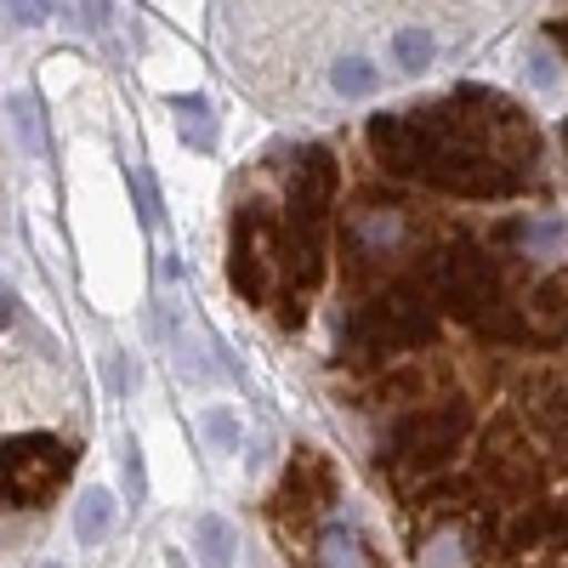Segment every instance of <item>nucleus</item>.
<instances>
[{
    "instance_id": "3",
    "label": "nucleus",
    "mask_w": 568,
    "mask_h": 568,
    "mask_svg": "<svg viewBox=\"0 0 568 568\" xmlns=\"http://www.w3.org/2000/svg\"><path fill=\"white\" fill-rule=\"evenodd\" d=\"M80 460V444L23 433L0 444V506H45Z\"/></svg>"
},
{
    "instance_id": "16",
    "label": "nucleus",
    "mask_w": 568,
    "mask_h": 568,
    "mask_svg": "<svg viewBox=\"0 0 568 568\" xmlns=\"http://www.w3.org/2000/svg\"><path fill=\"white\" fill-rule=\"evenodd\" d=\"M109 375H114V393H125V387H131V364H125V358H114V369H109Z\"/></svg>"
},
{
    "instance_id": "6",
    "label": "nucleus",
    "mask_w": 568,
    "mask_h": 568,
    "mask_svg": "<svg viewBox=\"0 0 568 568\" xmlns=\"http://www.w3.org/2000/svg\"><path fill=\"white\" fill-rule=\"evenodd\" d=\"M194 551H200L205 568H233V557H240V540H233L227 517H200V524H194Z\"/></svg>"
},
{
    "instance_id": "7",
    "label": "nucleus",
    "mask_w": 568,
    "mask_h": 568,
    "mask_svg": "<svg viewBox=\"0 0 568 568\" xmlns=\"http://www.w3.org/2000/svg\"><path fill=\"white\" fill-rule=\"evenodd\" d=\"M109 529H114V495H109V489H80L74 535H80L85 546H98V540H109Z\"/></svg>"
},
{
    "instance_id": "11",
    "label": "nucleus",
    "mask_w": 568,
    "mask_h": 568,
    "mask_svg": "<svg viewBox=\"0 0 568 568\" xmlns=\"http://www.w3.org/2000/svg\"><path fill=\"white\" fill-rule=\"evenodd\" d=\"M200 426H205V438H211V449H222V455H227V449H240V438H245V426H240V415H233L227 404L205 409V420H200Z\"/></svg>"
},
{
    "instance_id": "17",
    "label": "nucleus",
    "mask_w": 568,
    "mask_h": 568,
    "mask_svg": "<svg viewBox=\"0 0 568 568\" xmlns=\"http://www.w3.org/2000/svg\"><path fill=\"white\" fill-rule=\"evenodd\" d=\"M562 142H568V120H562Z\"/></svg>"
},
{
    "instance_id": "13",
    "label": "nucleus",
    "mask_w": 568,
    "mask_h": 568,
    "mask_svg": "<svg viewBox=\"0 0 568 568\" xmlns=\"http://www.w3.org/2000/svg\"><path fill=\"white\" fill-rule=\"evenodd\" d=\"M529 74H535V85H557V63H551V52H535V58H529Z\"/></svg>"
},
{
    "instance_id": "10",
    "label": "nucleus",
    "mask_w": 568,
    "mask_h": 568,
    "mask_svg": "<svg viewBox=\"0 0 568 568\" xmlns=\"http://www.w3.org/2000/svg\"><path fill=\"white\" fill-rule=\"evenodd\" d=\"M7 109H12L18 142H23V149H40V142H45V131H40V103H34V91H12V98H7Z\"/></svg>"
},
{
    "instance_id": "1",
    "label": "nucleus",
    "mask_w": 568,
    "mask_h": 568,
    "mask_svg": "<svg viewBox=\"0 0 568 568\" xmlns=\"http://www.w3.org/2000/svg\"><path fill=\"white\" fill-rule=\"evenodd\" d=\"M329 205H336V160L329 149L307 142L296 149V171L284 187V211H278V240H284V284H278V324L296 329L307 296L324 278V240H329Z\"/></svg>"
},
{
    "instance_id": "2",
    "label": "nucleus",
    "mask_w": 568,
    "mask_h": 568,
    "mask_svg": "<svg viewBox=\"0 0 568 568\" xmlns=\"http://www.w3.org/2000/svg\"><path fill=\"white\" fill-rule=\"evenodd\" d=\"M227 278L251 307H273L284 284V240H278V211L267 205H240L227 233Z\"/></svg>"
},
{
    "instance_id": "12",
    "label": "nucleus",
    "mask_w": 568,
    "mask_h": 568,
    "mask_svg": "<svg viewBox=\"0 0 568 568\" xmlns=\"http://www.w3.org/2000/svg\"><path fill=\"white\" fill-rule=\"evenodd\" d=\"M52 12H58V0H7V18L18 29H34V23H45Z\"/></svg>"
},
{
    "instance_id": "8",
    "label": "nucleus",
    "mask_w": 568,
    "mask_h": 568,
    "mask_svg": "<svg viewBox=\"0 0 568 568\" xmlns=\"http://www.w3.org/2000/svg\"><path fill=\"white\" fill-rule=\"evenodd\" d=\"M433 52H438V40L426 34V29H404V34H393V63H398L404 74H420L426 63H433Z\"/></svg>"
},
{
    "instance_id": "4",
    "label": "nucleus",
    "mask_w": 568,
    "mask_h": 568,
    "mask_svg": "<svg viewBox=\"0 0 568 568\" xmlns=\"http://www.w3.org/2000/svg\"><path fill=\"white\" fill-rule=\"evenodd\" d=\"M296 562L302 568H382L375 551H369V540L353 524H342V517H324V524L302 540Z\"/></svg>"
},
{
    "instance_id": "5",
    "label": "nucleus",
    "mask_w": 568,
    "mask_h": 568,
    "mask_svg": "<svg viewBox=\"0 0 568 568\" xmlns=\"http://www.w3.org/2000/svg\"><path fill=\"white\" fill-rule=\"evenodd\" d=\"M369 154H375V165L382 171H393V176H420V131H415V120L409 114H375L369 120Z\"/></svg>"
},
{
    "instance_id": "18",
    "label": "nucleus",
    "mask_w": 568,
    "mask_h": 568,
    "mask_svg": "<svg viewBox=\"0 0 568 568\" xmlns=\"http://www.w3.org/2000/svg\"><path fill=\"white\" fill-rule=\"evenodd\" d=\"M45 568H58V562H45Z\"/></svg>"
},
{
    "instance_id": "9",
    "label": "nucleus",
    "mask_w": 568,
    "mask_h": 568,
    "mask_svg": "<svg viewBox=\"0 0 568 568\" xmlns=\"http://www.w3.org/2000/svg\"><path fill=\"white\" fill-rule=\"evenodd\" d=\"M329 85H336L342 98H369V91H375V69H369V58H342L336 69H329Z\"/></svg>"
},
{
    "instance_id": "15",
    "label": "nucleus",
    "mask_w": 568,
    "mask_h": 568,
    "mask_svg": "<svg viewBox=\"0 0 568 568\" xmlns=\"http://www.w3.org/2000/svg\"><path fill=\"white\" fill-rule=\"evenodd\" d=\"M12 318H18V296L7 291V284H0V329H7Z\"/></svg>"
},
{
    "instance_id": "14",
    "label": "nucleus",
    "mask_w": 568,
    "mask_h": 568,
    "mask_svg": "<svg viewBox=\"0 0 568 568\" xmlns=\"http://www.w3.org/2000/svg\"><path fill=\"white\" fill-rule=\"evenodd\" d=\"M125 471H131V500H142V449L125 444Z\"/></svg>"
}]
</instances>
